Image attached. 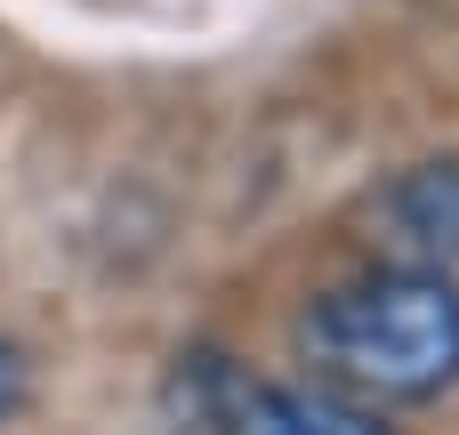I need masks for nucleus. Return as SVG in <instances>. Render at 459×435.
<instances>
[{
	"label": "nucleus",
	"instance_id": "f257e3e1",
	"mask_svg": "<svg viewBox=\"0 0 459 435\" xmlns=\"http://www.w3.org/2000/svg\"><path fill=\"white\" fill-rule=\"evenodd\" d=\"M307 363L355 404H428L459 379V283L444 266H379L323 291L299 323Z\"/></svg>",
	"mask_w": 459,
	"mask_h": 435
},
{
	"label": "nucleus",
	"instance_id": "f03ea898",
	"mask_svg": "<svg viewBox=\"0 0 459 435\" xmlns=\"http://www.w3.org/2000/svg\"><path fill=\"white\" fill-rule=\"evenodd\" d=\"M194 435H395L371 404L331 387H242L218 379V412H194Z\"/></svg>",
	"mask_w": 459,
	"mask_h": 435
},
{
	"label": "nucleus",
	"instance_id": "7ed1b4c3",
	"mask_svg": "<svg viewBox=\"0 0 459 435\" xmlns=\"http://www.w3.org/2000/svg\"><path fill=\"white\" fill-rule=\"evenodd\" d=\"M395 226H403V242L411 250H428V258H459V161H428V170H411L403 186H395Z\"/></svg>",
	"mask_w": 459,
	"mask_h": 435
},
{
	"label": "nucleus",
	"instance_id": "20e7f679",
	"mask_svg": "<svg viewBox=\"0 0 459 435\" xmlns=\"http://www.w3.org/2000/svg\"><path fill=\"white\" fill-rule=\"evenodd\" d=\"M16 387H24V363H16V355H8V347H0V420H8V412H16Z\"/></svg>",
	"mask_w": 459,
	"mask_h": 435
}]
</instances>
